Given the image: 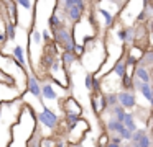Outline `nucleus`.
I'll return each mask as SVG.
<instances>
[{
	"label": "nucleus",
	"instance_id": "1",
	"mask_svg": "<svg viewBox=\"0 0 153 147\" xmlns=\"http://www.w3.org/2000/svg\"><path fill=\"white\" fill-rule=\"evenodd\" d=\"M89 131V123H87L84 118H79L73 126H69L64 132V140L68 144H79L82 142L86 132Z\"/></svg>",
	"mask_w": 153,
	"mask_h": 147
},
{
	"label": "nucleus",
	"instance_id": "2",
	"mask_svg": "<svg viewBox=\"0 0 153 147\" xmlns=\"http://www.w3.org/2000/svg\"><path fill=\"white\" fill-rule=\"evenodd\" d=\"M51 34H53V41L58 42L63 48V51H73L76 41H74V36H73V28L69 25H63L59 28L53 29Z\"/></svg>",
	"mask_w": 153,
	"mask_h": 147
},
{
	"label": "nucleus",
	"instance_id": "3",
	"mask_svg": "<svg viewBox=\"0 0 153 147\" xmlns=\"http://www.w3.org/2000/svg\"><path fill=\"white\" fill-rule=\"evenodd\" d=\"M59 110L63 111V114H74V116L81 118L82 116V106L79 105V101L71 95H66L63 100L59 101Z\"/></svg>",
	"mask_w": 153,
	"mask_h": 147
},
{
	"label": "nucleus",
	"instance_id": "4",
	"mask_svg": "<svg viewBox=\"0 0 153 147\" xmlns=\"http://www.w3.org/2000/svg\"><path fill=\"white\" fill-rule=\"evenodd\" d=\"M117 103L125 111H132L137 108V93L133 90H119L117 91Z\"/></svg>",
	"mask_w": 153,
	"mask_h": 147
},
{
	"label": "nucleus",
	"instance_id": "5",
	"mask_svg": "<svg viewBox=\"0 0 153 147\" xmlns=\"http://www.w3.org/2000/svg\"><path fill=\"white\" fill-rule=\"evenodd\" d=\"M25 85H27V91H28L30 97H33V98L41 97V78L38 77L35 72H30V74L27 75Z\"/></svg>",
	"mask_w": 153,
	"mask_h": 147
},
{
	"label": "nucleus",
	"instance_id": "6",
	"mask_svg": "<svg viewBox=\"0 0 153 147\" xmlns=\"http://www.w3.org/2000/svg\"><path fill=\"white\" fill-rule=\"evenodd\" d=\"M133 91L138 93L140 97H143L148 103V106L153 103V88H152V83H143V82L133 78Z\"/></svg>",
	"mask_w": 153,
	"mask_h": 147
},
{
	"label": "nucleus",
	"instance_id": "7",
	"mask_svg": "<svg viewBox=\"0 0 153 147\" xmlns=\"http://www.w3.org/2000/svg\"><path fill=\"white\" fill-rule=\"evenodd\" d=\"M89 101H91V108H92V111L97 116H100L105 111L107 105H105V97H104L102 91H94V93H91Z\"/></svg>",
	"mask_w": 153,
	"mask_h": 147
},
{
	"label": "nucleus",
	"instance_id": "8",
	"mask_svg": "<svg viewBox=\"0 0 153 147\" xmlns=\"http://www.w3.org/2000/svg\"><path fill=\"white\" fill-rule=\"evenodd\" d=\"M12 59H13V62L22 69V70H30V69H28V64H27V59H28L27 51H25V48L22 44H17L13 48V51H12Z\"/></svg>",
	"mask_w": 153,
	"mask_h": 147
},
{
	"label": "nucleus",
	"instance_id": "9",
	"mask_svg": "<svg viewBox=\"0 0 153 147\" xmlns=\"http://www.w3.org/2000/svg\"><path fill=\"white\" fill-rule=\"evenodd\" d=\"M133 78L143 82V83H150L152 82V72H150L148 67H143V65H138L135 64L133 65V74H132Z\"/></svg>",
	"mask_w": 153,
	"mask_h": 147
},
{
	"label": "nucleus",
	"instance_id": "10",
	"mask_svg": "<svg viewBox=\"0 0 153 147\" xmlns=\"http://www.w3.org/2000/svg\"><path fill=\"white\" fill-rule=\"evenodd\" d=\"M58 57H59V61H61V65H63V67L66 69L68 72H69L71 67H73V65L76 64L77 61H79V59H77L71 51H63L59 56H58Z\"/></svg>",
	"mask_w": 153,
	"mask_h": 147
},
{
	"label": "nucleus",
	"instance_id": "11",
	"mask_svg": "<svg viewBox=\"0 0 153 147\" xmlns=\"http://www.w3.org/2000/svg\"><path fill=\"white\" fill-rule=\"evenodd\" d=\"M110 74H114L117 78H122L123 75L127 74V65H125V62H123V57L117 59V61L114 62L112 69H110Z\"/></svg>",
	"mask_w": 153,
	"mask_h": 147
},
{
	"label": "nucleus",
	"instance_id": "12",
	"mask_svg": "<svg viewBox=\"0 0 153 147\" xmlns=\"http://www.w3.org/2000/svg\"><path fill=\"white\" fill-rule=\"evenodd\" d=\"M122 124L130 131V132H133V131L138 129V124H137V118L133 116L132 111H125V114H123V119H122Z\"/></svg>",
	"mask_w": 153,
	"mask_h": 147
},
{
	"label": "nucleus",
	"instance_id": "13",
	"mask_svg": "<svg viewBox=\"0 0 153 147\" xmlns=\"http://www.w3.org/2000/svg\"><path fill=\"white\" fill-rule=\"evenodd\" d=\"M97 13L104 18V25H105V28H112V26L115 25V16H114V13H110L109 10L97 8Z\"/></svg>",
	"mask_w": 153,
	"mask_h": 147
},
{
	"label": "nucleus",
	"instance_id": "14",
	"mask_svg": "<svg viewBox=\"0 0 153 147\" xmlns=\"http://www.w3.org/2000/svg\"><path fill=\"white\" fill-rule=\"evenodd\" d=\"M123 44H135V26H123Z\"/></svg>",
	"mask_w": 153,
	"mask_h": 147
},
{
	"label": "nucleus",
	"instance_id": "15",
	"mask_svg": "<svg viewBox=\"0 0 153 147\" xmlns=\"http://www.w3.org/2000/svg\"><path fill=\"white\" fill-rule=\"evenodd\" d=\"M137 64H138V65H143V67L152 69V65H153V51H152V49H146V51L143 52L142 59H140Z\"/></svg>",
	"mask_w": 153,
	"mask_h": 147
},
{
	"label": "nucleus",
	"instance_id": "16",
	"mask_svg": "<svg viewBox=\"0 0 153 147\" xmlns=\"http://www.w3.org/2000/svg\"><path fill=\"white\" fill-rule=\"evenodd\" d=\"M4 31H5V38H7V41H13L15 36H17V26H15L10 20H7V21H5Z\"/></svg>",
	"mask_w": 153,
	"mask_h": 147
},
{
	"label": "nucleus",
	"instance_id": "17",
	"mask_svg": "<svg viewBox=\"0 0 153 147\" xmlns=\"http://www.w3.org/2000/svg\"><path fill=\"white\" fill-rule=\"evenodd\" d=\"M119 87H120V90H133V77L125 74L119 80Z\"/></svg>",
	"mask_w": 153,
	"mask_h": 147
},
{
	"label": "nucleus",
	"instance_id": "18",
	"mask_svg": "<svg viewBox=\"0 0 153 147\" xmlns=\"http://www.w3.org/2000/svg\"><path fill=\"white\" fill-rule=\"evenodd\" d=\"M58 144V137H53V136H43L40 139V144L38 147H56Z\"/></svg>",
	"mask_w": 153,
	"mask_h": 147
},
{
	"label": "nucleus",
	"instance_id": "19",
	"mask_svg": "<svg viewBox=\"0 0 153 147\" xmlns=\"http://www.w3.org/2000/svg\"><path fill=\"white\" fill-rule=\"evenodd\" d=\"M130 146H132V147H152V146H153V142H152V134H150V131L142 137V139L138 140V142L130 144Z\"/></svg>",
	"mask_w": 153,
	"mask_h": 147
},
{
	"label": "nucleus",
	"instance_id": "20",
	"mask_svg": "<svg viewBox=\"0 0 153 147\" xmlns=\"http://www.w3.org/2000/svg\"><path fill=\"white\" fill-rule=\"evenodd\" d=\"M104 97H105V105H107V108H112V106H115V105H119V103H117V93H115V91L104 93Z\"/></svg>",
	"mask_w": 153,
	"mask_h": 147
},
{
	"label": "nucleus",
	"instance_id": "21",
	"mask_svg": "<svg viewBox=\"0 0 153 147\" xmlns=\"http://www.w3.org/2000/svg\"><path fill=\"white\" fill-rule=\"evenodd\" d=\"M84 85H86L87 91H89V93H92V90H94V77H92V74H91V72H87L86 77H84Z\"/></svg>",
	"mask_w": 153,
	"mask_h": 147
},
{
	"label": "nucleus",
	"instance_id": "22",
	"mask_svg": "<svg viewBox=\"0 0 153 147\" xmlns=\"http://www.w3.org/2000/svg\"><path fill=\"white\" fill-rule=\"evenodd\" d=\"M40 34H41V41H46V42H51V41H53V34H51V29L45 28V29H41V31H40Z\"/></svg>",
	"mask_w": 153,
	"mask_h": 147
},
{
	"label": "nucleus",
	"instance_id": "23",
	"mask_svg": "<svg viewBox=\"0 0 153 147\" xmlns=\"http://www.w3.org/2000/svg\"><path fill=\"white\" fill-rule=\"evenodd\" d=\"M107 144H109V134L104 131L102 134L99 136V139H97V146H100V147H105Z\"/></svg>",
	"mask_w": 153,
	"mask_h": 147
},
{
	"label": "nucleus",
	"instance_id": "24",
	"mask_svg": "<svg viewBox=\"0 0 153 147\" xmlns=\"http://www.w3.org/2000/svg\"><path fill=\"white\" fill-rule=\"evenodd\" d=\"M71 52H73V54L76 56L77 59H81V57L84 56V46H81V44H74V48H73V51H71Z\"/></svg>",
	"mask_w": 153,
	"mask_h": 147
},
{
	"label": "nucleus",
	"instance_id": "25",
	"mask_svg": "<svg viewBox=\"0 0 153 147\" xmlns=\"http://www.w3.org/2000/svg\"><path fill=\"white\" fill-rule=\"evenodd\" d=\"M13 2L25 10H31V0H13Z\"/></svg>",
	"mask_w": 153,
	"mask_h": 147
},
{
	"label": "nucleus",
	"instance_id": "26",
	"mask_svg": "<svg viewBox=\"0 0 153 147\" xmlns=\"http://www.w3.org/2000/svg\"><path fill=\"white\" fill-rule=\"evenodd\" d=\"M66 147H82V144H81V142L79 144H68Z\"/></svg>",
	"mask_w": 153,
	"mask_h": 147
},
{
	"label": "nucleus",
	"instance_id": "27",
	"mask_svg": "<svg viewBox=\"0 0 153 147\" xmlns=\"http://www.w3.org/2000/svg\"><path fill=\"white\" fill-rule=\"evenodd\" d=\"M105 147H120V146H117V144H112V142H109Z\"/></svg>",
	"mask_w": 153,
	"mask_h": 147
},
{
	"label": "nucleus",
	"instance_id": "28",
	"mask_svg": "<svg viewBox=\"0 0 153 147\" xmlns=\"http://www.w3.org/2000/svg\"><path fill=\"white\" fill-rule=\"evenodd\" d=\"M120 147H132V146H130L128 142H125V144H122V146H120Z\"/></svg>",
	"mask_w": 153,
	"mask_h": 147
},
{
	"label": "nucleus",
	"instance_id": "29",
	"mask_svg": "<svg viewBox=\"0 0 153 147\" xmlns=\"http://www.w3.org/2000/svg\"><path fill=\"white\" fill-rule=\"evenodd\" d=\"M86 2H92V0H86Z\"/></svg>",
	"mask_w": 153,
	"mask_h": 147
},
{
	"label": "nucleus",
	"instance_id": "30",
	"mask_svg": "<svg viewBox=\"0 0 153 147\" xmlns=\"http://www.w3.org/2000/svg\"><path fill=\"white\" fill-rule=\"evenodd\" d=\"M96 147H100V146H96Z\"/></svg>",
	"mask_w": 153,
	"mask_h": 147
},
{
	"label": "nucleus",
	"instance_id": "31",
	"mask_svg": "<svg viewBox=\"0 0 153 147\" xmlns=\"http://www.w3.org/2000/svg\"><path fill=\"white\" fill-rule=\"evenodd\" d=\"M0 2H2V0H0Z\"/></svg>",
	"mask_w": 153,
	"mask_h": 147
}]
</instances>
